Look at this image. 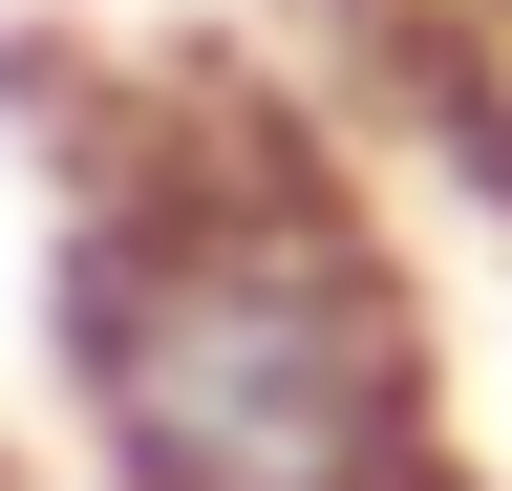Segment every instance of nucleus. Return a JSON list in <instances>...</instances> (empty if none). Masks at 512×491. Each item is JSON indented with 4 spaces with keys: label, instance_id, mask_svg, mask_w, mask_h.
<instances>
[{
    "label": "nucleus",
    "instance_id": "nucleus-1",
    "mask_svg": "<svg viewBox=\"0 0 512 491\" xmlns=\"http://www.w3.org/2000/svg\"><path fill=\"white\" fill-rule=\"evenodd\" d=\"M43 406L86 491H470L384 193L192 65L43 150Z\"/></svg>",
    "mask_w": 512,
    "mask_h": 491
},
{
    "label": "nucleus",
    "instance_id": "nucleus-2",
    "mask_svg": "<svg viewBox=\"0 0 512 491\" xmlns=\"http://www.w3.org/2000/svg\"><path fill=\"white\" fill-rule=\"evenodd\" d=\"M448 129H470V150H491V193H512V86H470V107H448Z\"/></svg>",
    "mask_w": 512,
    "mask_h": 491
}]
</instances>
